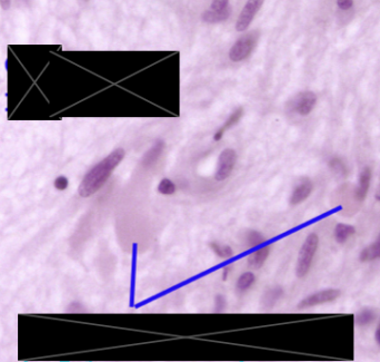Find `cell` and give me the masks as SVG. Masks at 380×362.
<instances>
[{
  "instance_id": "7a4b0ae2",
  "label": "cell",
  "mask_w": 380,
  "mask_h": 362,
  "mask_svg": "<svg viewBox=\"0 0 380 362\" xmlns=\"http://www.w3.org/2000/svg\"><path fill=\"white\" fill-rule=\"evenodd\" d=\"M318 244H319V237L315 233L309 234L304 240L302 249L299 251L297 266H296V274L300 279L306 276L309 270H310L313 257L317 252Z\"/></svg>"
},
{
  "instance_id": "2e32d148",
  "label": "cell",
  "mask_w": 380,
  "mask_h": 362,
  "mask_svg": "<svg viewBox=\"0 0 380 362\" xmlns=\"http://www.w3.org/2000/svg\"><path fill=\"white\" fill-rule=\"evenodd\" d=\"M256 281V276L253 272H245L238 277L236 283V290L238 293L244 294L254 285Z\"/></svg>"
},
{
  "instance_id": "ffe728a7",
  "label": "cell",
  "mask_w": 380,
  "mask_h": 362,
  "mask_svg": "<svg viewBox=\"0 0 380 362\" xmlns=\"http://www.w3.org/2000/svg\"><path fill=\"white\" fill-rule=\"evenodd\" d=\"M158 192L161 195H172L176 193V184L169 179H162L158 184Z\"/></svg>"
},
{
  "instance_id": "d4e9b609",
  "label": "cell",
  "mask_w": 380,
  "mask_h": 362,
  "mask_svg": "<svg viewBox=\"0 0 380 362\" xmlns=\"http://www.w3.org/2000/svg\"><path fill=\"white\" fill-rule=\"evenodd\" d=\"M67 311L70 312V313H81V312H85V308H83V306L81 303L79 302H73L70 306L68 307Z\"/></svg>"
},
{
  "instance_id": "5bb4252c",
  "label": "cell",
  "mask_w": 380,
  "mask_h": 362,
  "mask_svg": "<svg viewBox=\"0 0 380 362\" xmlns=\"http://www.w3.org/2000/svg\"><path fill=\"white\" fill-rule=\"evenodd\" d=\"M242 115H244V109H242L241 107L237 108L236 110H233V112L230 114V116L228 117L227 121L224 123V125L220 127V129L217 132H216L215 135H214V139L215 140H220V139H222L224 134L226 133L228 130H230L231 127L235 126L237 123L240 121V118L242 117Z\"/></svg>"
},
{
  "instance_id": "6da1fadb",
  "label": "cell",
  "mask_w": 380,
  "mask_h": 362,
  "mask_svg": "<svg viewBox=\"0 0 380 362\" xmlns=\"http://www.w3.org/2000/svg\"><path fill=\"white\" fill-rule=\"evenodd\" d=\"M125 155V149L119 147L114 149L104 160H101L95 166H92L83 176L81 183L79 185V195L82 197H89L98 192L107 182L113 172L116 170V167L122 162Z\"/></svg>"
},
{
  "instance_id": "30bf717a",
  "label": "cell",
  "mask_w": 380,
  "mask_h": 362,
  "mask_svg": "<svg viewBox=\"0 0 380 362\" xmlns=\"http://www.w3.org/2000/svg\"><path fill=\"white\" fill-rule=\"evenodd\" d=\"M284 289L279 285L267 289L263 293L262 298H260V307H262V309L265 311L270 310V309L275 307L278 301L284 297Z\"/></svg>"
},
{
  "instance_id": "7c38bea8",
  "label": "cell",
  "mask_w": 380,
  "mask_h": 362,
  "mask_svg": "<svg viewBox=\"0 0 380 362\" xmlns=\"http://www.w3.org/2000/svg\"><path fill=\"white\" fill-rule=\"evenodd\" d=\"M270 245H265L259 248L258 250H256L255 252L251 253L248 257V266L250 268H254L256 270L262 268L265 262L267 261V259L270 254Z\"/></svg>"
},
{
  "instance_id": "83f0119b",
  "label": "cell",
  "mask_w": 380,
  "mask_h": 362,
  "mask_svg": "<svg viewBox=\"0 0 380 362\" xmlns=\"http://www.w3.org/2000/svg\"><path fill=\"white\" fill-rule=\"evenodd\" d=\"M375 339H376V341H377V343L379 344V346H380V323H379V325H378V328H377V330H376V334H375Z\"/></svg>"
},
{
  "instance_id": "5b68a950",
  "label": "cell",
  "mask_w": 380,
  "mask_h": 362,
  "mask_svg": "<svg viewBox=\"0 0 380 362\" xmlns=\"http://www.w3.org/2000/svg\"><path fill=\"white\" fill-rule=\"evenodd\" d=\"M237 162V153L235 149L232 148H226L220 153L218 157L217 163V169H216L215 179L218 182H223V181L227 180L229 176L231 175L233 167L236 165Z\"/></svg>"
},
{
  "instance_id": "44dd1931",
  "label": "cell",
  "mask_w": 380,
  "mask_h": 362,
  "mask_svg": "<svg viewBox=\"0 0 380 362\" xmlns=\"http://www.w3.org/2000/svg\"><path fill=\"white\" fill-rule=\"evenodd\" d=\"M266 238L262 233L258 231H249L246 236V242L248 243L250 248H256V246H260L265 243Z\"/></svg>"
},
{
  "instance_id": "ba28073f",
  "label": "cell",
  "mask_w": 380,
  "mask_h": 362,
  "mask_svg": "<svg viewBox=\"0 0 380 362\" xmlns=\"http://www.w3.org/2000/svg\"><path fill=\"white\" fill-rule=\"evenodd\" d=\"M264 1L265 0H247L246 5L242 8L236 23V29L238 32H245L249 27L255 16L257 15V12L264 5Z\"/></svg>"
},
{
  "instance_id": "e0dca14e",
  "label": "cell",
  "mask_w": 380,
  "mask_h": 362,
  "mask_svg": "<svg viewBox=\"0 0 380 362\" xmlns=\"http://www.w3.org/2000/svg\"><path fill=\"white\" fill-rule=\"evenodd\" d=\"M356 228L352 225L339 223L335 227V238L338 243H344L352 234H355Z\"/></svg>"
},
{
  "instance_id": "f546056e",
  "label": "cell",
  "mask_w": 380,
  "mask_h": 362,
  "mask_svg": "<svg viewBox=\"0 0 380 362\" xmlns=\"http://www.w3.org/2000/svg\"><path fill=\"white\" fill-rule=\"evenodd\" d=\"M376 197H377V200L380 202V187H379V189H378V192H377V195H376Z\"/></svg>"
},
{
  "instance_id": "603a6c76",
  "label": "cell",
  "mask_w": 380,
  "mask_h": 362,
  "mask_svg": "<svg viewBox=\"0 0 380 362\" xmlns=\"http://www.w3.org/2000/svg\"><path fill=\"white\" fill-rule=\"evenodd\" d=\"M214 306H215V312L217 313H222L225 310H226L227 307V301L223 294H217L215 297V301H214Z\"/></svg>"
},
{
  "instance_id": "d6986e66",
  "label": "cell",
  "mask_w": 380,
  "mask_h": 362,
  "mask_svg": "<svg viewBox=\"0 0 380 362\" xmlns=\"http://www.w3.org/2000/svg\"><path fill=\"white\" fill-rule=\"evenodd\" d=\"M375 312L371 310V309H362L361 311H359L355 317V323L359 326H365L368 325L375 320Z\"/></svg>"
},
{
  "instance_id": "8992f818",
  "label": "cell",
  "mask_w": 380,
  "mask_h": 362,
  "mask_svg": "<svg viewBox=\"0 0 380 362\" xmlns=\"http://www.w3.org/2000/svg\"><path fill=\"white\" fill-rule=\"evenodd\" d=\"M316 103L317 96L315 92L306 90L295 96V98L290 103V108L294 113L300 115V116H307L315 108Z\"/></svg>"
},
{
  "instance_id": "4dcf8cb0",
  "label": "cell",
  "mask_w": 380,
  "mask_h": 362,
  "mask_svg": "<svg viewBox=\"0 0 380 362\" xmlns=\"http://www.w3.org/2000/svg\"><path fill=\"white\" fill-rule=\"evenodd\" d=\"M85 1H88V0H85Z\"/></svg>"
},
{
  "instance_id": "7402d4cb",
  "label": "cell",
  "mask_w": 380,
  "mask_h": 362,
  "mask_svg": "<svg viewBox=\"0 0 380 362\" xmlns=\"http://www.w3.org/2000/svg\"><path fill=\"white\" fill-rule=\"evenodd\" d=\"M329 165H330V169L333 170L336 174L338 175L346 174V165H344V163L340 160L339 157L331 158L329 162Z\"/></svg>"
},
{
  "instance_id": "484cf974",
  "label": "cell",
  "mask_w": 380,
  "mask_h": 362,
  "mask_svg": "<svg viewBox=\"0 0 380 362\" xmlns=\"http://www.w3.org/2000/svg\"><path fill=\"white\" fill-rule=\"evenodd\" d=\"M338 8L342 10H349L353 6V0H337Z\"/></svg>"
},
{
  "instance_id": "8fae6325",
  "label": "cell",
  "mask_w": 380,
  "mask_h": 362,
  "mask_svg": "<svg viewBox=\"0 0 380 362\" xmlns=\"http://www.w3.org/2000/svg\"><path fill=\"white\" fill-rule=\"evenodd\" d=\"M163 149H165V142L162 139H157L152 146L145 153L143 160H141V164L146 169L153 166L160 158Z\"/></svg>"
},
{
  "instance_id": "52a82bcc",
  "label": "cell",
  "mask_w": 380,
  "mask_h": 362,
  "mask_svg": "<svg viewBox=\"0 0 380 362\" xmlns=\"http://www.w3.org/2000/svg\"><path fill=\"white\" fill-rule=\"evenodd\" d=\"M339 295H340V290H337V289H325V290L318 291V292L308 295V297L302 300L298 304V309H300V310H304V309L319 306V304L333 302L336 299L339 298Z\"/></svg>"
},
{
  "instance_id": "277c9868",
  "label": "cell",
  "mask_w": 380,
  "mask_h": 362,
  "mask_svg": "<svg viewBox=\"0 0 380 362\" xmlns=\"http://www.w3.org/2000/svg\"><path fill=\"white\" fill-rule=\"evenodd\" d=\"M231 15L229 0H213L209 9L202 14V20L207 24H218L227 20Z\"/></svg>"
},
{
  "instance_id": "cb8c5ba5",
  "label": "cell",
  "mask_w": 380,
  "mask_h": 362,
  "mask_svg": "<svg viewBox=\"0 0 380 362\" xmlns=\"http://www.w3.org/2000/svg\"><path fill=\"white\" fill-rule=\"evenodd\" d=\"M68 184H69L68 179L63 175L58 176V178L55 180V183H54L55 187L58 189V191H65V189L68 187Z\"/></svg>"
},
{
  "instance_id": "4316f807",
  "label": "cell",
  "mask_w": 380,
  "mask_h": 362,
  "mask_svg": "<svg viewBox=\"0 0 380 362\" xmlns=\"http://www.w3.org/2000/svg\"><path fill=\"white\" fill-rule=\"evenodd\" d=\"M10 3H11V0H0V6H1L3 10L9 9Z\"/></svg>"
},
{
  "instance_id": "3957f363",
  "label": "cell",
  "mask_w": 380,
  "mask_h": 362,
  "mask_svg": "<svg viewBox=\"0 0 380 362\" xmlns=\"http://www.w3.org/2000/svg\"><path fill=\"white\" fill-rule=\"evenodd\" d=\"M259 39V32H250L244 35L238 41L233 44L232 47L229 50V58L235 63H240V61L248 58L254 48L257 45Z\"/></svg>"
},
{
  "instance_id": "ac0fdd59",
  "label": "cell",
  "mask_w": 380,
  "mask_h": 362,
  "mask_svg": "<svg viewBox=\"0 0 380 362\" xmlns=\"http://www.w3.org/2000/svg\"><path fill=\"white\" fill-rule=\"evenodd\" d=\"M210 249L220 259L226 260L231 258L233 255V251L231 249V246H229L228 244H222V243H218V242H211Z\"/></svg>"
},
{
  "instance_id": "f1b7e54d",
  "label": "cell",
  "mask_w": 380,
  "mask_h": 362,
  "mask_svg": "<svg viewBox=\"0 0 380 362\" xmlns=\"http://www.w3.org/2000/svg\"><path fill=\"white\" fill-rule=\"evenodd\" d=\"M228 272H229V268L224 269V271H223V280H224V281H226V280H227Z\"/></svg>"
},
{
  "instance_id": "4fadbf2b",
  "label": "cell",
  "mask_w": 380,
  "mask_h": 362,
  "mask_svg": "<svg viewBox=\"0 0 380 362\" xmlns=\"http://www.w3.org/2000/svg\"><path fill=\"white\" fill-rule=\"evenodd\" d=\"M370 181H371V171L369 167H365L361 171L359 176V183H358V187L356 189V198L358 201H364L367 193L369 191L370 186Z\"/></svg>"
},
{
  "instance_id": "9a60e30c",
  "label": "cell",
  "mask_w": 380,
  "mask_h": 362,
  "mask_svg": "<svg viewBox=\"0 0 380 362\" xmlns=\"http://www.w3.org/2000/svg\"><path fill=\"white\" fill-rule=\"evenodd\" d=\"M360 261L362 262H368L373 261V260L380 259V233L373 244L367 246L360 253Z\"/></svg>"
},
{
  "instance_id": "9c48e42d",
  "label": "cell",
  "mask_w": 380,
  "mask_h": 362,
  "mask_svg": "<svg viewBox=\"0 0 380 362\" xmlns=\"http://www.w3.org/2000/svg\"><path fill=\"white\" fill-rule=\"evenodd\" d=\"M312 192V182L309 179L304 178L299 181V183L296 185L293 193L290 195V205H298L304 201H306Z\"/></svg>"
}]
</instances>
